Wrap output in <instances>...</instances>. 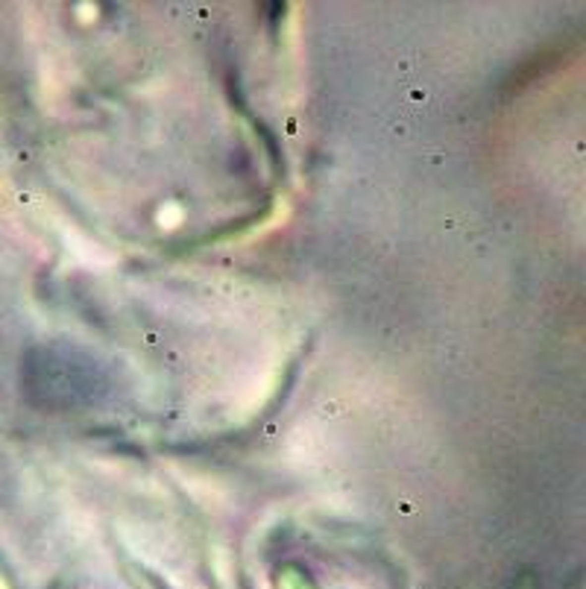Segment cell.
<instances>
[{"instance_id": "obj_1", "label": "cell", "mask_w": 586, "mask_h": 589, "mask_svg": "<svg viewBox=\"0 0 586 589\" xmlns=\"http://www.w3.org/2000/svg\"><path fill=\"white\" fill-rule=\"evenodd\" d=\"M30 393L47 408H76L91 402L100 390V369L76 349H38L27 363Z\"/></svg>"}]
</instances>
